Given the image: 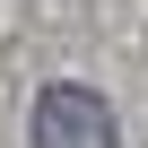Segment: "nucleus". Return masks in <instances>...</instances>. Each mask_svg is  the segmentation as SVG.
<instances>
[{"instance_id":"f257e3e1","label":"nucleus","mask_w":148,"mask_h":148,"mask_svg":"<svg viewBox=\"0 0 148 148\" xmlns=\"http://www.w3.org/2000/svg\"><path fill=\"white\" fill-rule=\"evenodd\" d=\"M26 139H35V148H113V113H105L96 87H70V79H61V87L35 96Z\"/></svg>"}]
</instances>
